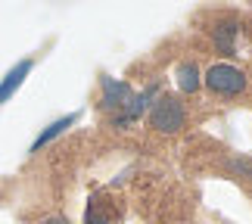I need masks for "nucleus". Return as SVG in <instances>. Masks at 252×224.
<instances>
[{
	"instance_id": "9",
	"label": "nucleus",
	"mask_w": 252,
	"mask_h": 224,
	"mask_svg": "<svg viewBox=\"0 0 252 224\" xmlns=\"http://www.w3.org/2000/svg\"><path fill=\"white\" fill-rule=\"evenodd\" d=\"M227 171L234 174L237 181L252 184V156H230V159H227Z\"/></svg>"
},
{
	"instance_id": "6",
	"label": "nucleus",
	"mask_w": 252,
	"mask_h": 224,
	"mask_svg": "<svg viewBox=\"0 0 252 224\" xmlns=\"http://www.w3.org/2000/svg\"><path fill=\"white\" fill-rule=\"evenodd\" d=\"M237 37H240V22H234V19H224L212 28V41L224 53H237Z\"/></svg>"
},
{
	"instance_id": "8",
	"label": "nucleus",
	"mask_w": 252,
	"mask_h": 224,
	"mask_svg": "<svg viewBox=\"0 0 252 224\" xmlns=\"http://www.w3.org/2000/svg\"><path fill=\"white\" fill-rule=\"evenodd\" d=\"M178 87L184 94H196L199 87H202V78H199V69H196V63L193 60H184L181 65H178Z\"/></svg>"
},
{
	"instance_id": "10",
	"label": "nucleus",
	"mask_w": 252,
	"mask_h": 224,
	"mask_svg": "<svg viewBox=\"0 0 252 224\" xmlns=\"http://www.w3.org/2000/svg\"><path fill=\"white\" fill-rule=\"evenodd\" d=\"M75 122H78V115H65V119H60V122H53L50 128H47V131L41 134V137L34 140V147H32V150H41L44 143H50L53 137H60V134H63L65 128H69V125H75Z\"/></svg>"
},
{
	"instance_id": "4",
	"label": "nucleus",
	"mask_w": 252,
	"mask_h": 224,
	"mask_svg": "<svg viewBox=\"0 0 252 224\" xmlns=\"http://www.w3.org/2000/svg\"><path fill=\"white\" fill-rule=\"evenodd\" d=\"M131 84L128 81H115V78H109V75H100V109H106V112H119L125 103L131 100Z\"/></svg>"
},
{
	"instance_id": "11",
	"label": "nucleus",
	"mask_w": 252,
	"mask_h": 224,
	"mask_svg": "<svg viewBox=\"0 0 252 224\" xmlns=\"http://www.w3.org/2000/svg\"><path fill=\"white\" fill-rule=\"evenodd\" d=\"M41 224H69V218H65V215H53V218L41 221Z\"/></svg>"
},
{
	"instance_id": "3",
	"label": "nucleus",
	"mask_w": 252,
	"mask_h": 224,
	"mask_svg": "<svg viewBox=\"0 0 252 224\" xmlns=\"http://www.w3.org/2000/svg\"><path fill=\"white\" fill-rule=\"evenodd\" d=\"M156 96H159V84H147L140 94H131V100L112 115V128H128V125H134L143 112L150 109V103L156 100Z\"/></svg>"
},
{
	"instance_id": "1",
	"label": "nucleus",
	"mask_w": 252,
	"mask_h": 224,
	"mask_svg": "<svg viewBox=\"0 0 252 224\" xmlns=\"http://www.w3.org/2000/svg\"><path fill=\"white\" fill-rule=\"evenodd\" d=\"M147 119H150L153 128L162 131V134H178L184 128V122H187V109H184V103L174 94H159L156 100L150 103Z\"/></svg>"
},
{
	"instance_id": "5",
	"label": "nucleus",
	"mask_w": 252,
	"mask_h": 224,
	"mask_svg": "<svg viewBox=\"0 0 252 224\" xmlns=\"http://www.w3.org/2000/svg\"><path fill=\"white\" fill-rule=\"evenodd\" d=\"M119 221V212H115V202L106 196V193H94L91 202H87V215L84 224H115Z\"/></svg>"
},
{
	"instance_id": "2",
	"label": "nucleus",
	"mask_w": 252,
	"mask_h": 224,
	"mask_svg": "<svg viewBox=\"0 0 252 224\" xmlns=\"http://www.w3.org/2000/svg\"><path fill=\"white\" fill-rule=\"evenodd\" d=\"M202 84L218 96H237V94L246 91V72L230 65V63H215L202 75Z\"/></svg>"
},
{
	"instance_id": "7",
	"label": "nucleus",
	"mask_w": 252,
	"mask_h": 224,
	"mask_svg": "<svg viewBox=\"0 0 252 224\" xmlns=\"http://www.w3.org/2000/svg\"><path fill=\"white\" fill-rule=\"evenodd\" d=\"M32 65H34L32 60H22V63L16 65V69H9V72H6V78L0 81V106H3V103L9 100V96H13V94L19 91V84L25 81V75L32 72Z\"/></svg>"
}]
</instances>
